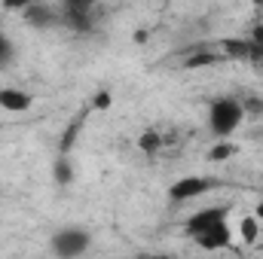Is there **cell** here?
I'll list each match as a JSON object with an SVG mask.
<instances>
[{
  "label": "cell",
  "mask_w": 263,
  "mask_h": 259,
  "mask_svg": "<svg viewBox=\"0 0 263 259\" xmlns=\"http://www.w3.org/2000/svg\"><path fill=\"white\" fill-rule=\"evenodd\" d=\"M31 104H34L31 92L15 89V85L0 89V110H6V113H28V110H31Z\"/></svg>",
  "instance_id": "cell-5"
},
{
  "label": "cell",
  "mask_w": 263,
  "mask_h": 259,
  "mask_svg": "<svg viewBox=\"0 0 263 259\" xmlns=\"http://www.w3.org/2000/svg\"><path fill=\"white\" fill-rule=\"evenodd\" d=\"M92 247V232L80 226H65L49 238V250L55 259H80Z\"/></svg>",
  "instance_id": "cell-3"
},
{
  "label": "cell",
  "mask_w": 263,
  "mask_h": 259,
  "mask_svg": "<svg viewBox=\"0 0 263 259\" xmlns=\"http://www.w3.org/2000/svg\"><path fill=\"white\" fill-rule=\"evenodd\" d=\"M95 107H110V92H98L95 95Z\"/></svg>",
  "instance_id": "cell-12"
},
{
  "label": "cell",
  "mask_w": 263,
  "mask_h": 259,
  "mask_svg": "<svg viewBox=\"0 0 263 259\" xmlns=\"http://www.w3.org/2000/svg\"><path fill=\"white\" fill-rule=\"evenodd\" d=\"M52 171H55V183H59V186H67V183L73 180V171H70V162H67V159H59Z\"/></svg>",
  "instance_id": "cell-8"
},
{
  "label": "cell",
  "mask_w": 263,
  "mask_h": 259,
  "mask_svg": "<svg viewBox=\"0 0 263 259\" xmlns=\"http://www.w3.org/2000/svg\"><path fill=\"white\" fill-rule=\"evenodd\" d=\"M254 49H260V52H263V43H260V46H254Z\"/></svg>",
  "instance_id": "cell-14"
},
{
  "label": "cell",
  "mask_w": 263,
  "mask_h": 259,
  "mask_svg": "<svg viewBox=\"0 0 263 259\" xmlns=\"http://www.w3.org/2000/svg\"><path fill=\"white\" fill-rule=\"evenodd\" d=\"M257 235H260V217H254V213L242 217V220H239V238H242L245 244H254Z\"/></svg>",
  "instance_id": "cell-6"
},
{
  "label": "cell",
  "mask_w": 263,
  "mask_h": 259,
  "mask_svg": "<svg viewBox=\"0 0 263 259\" xmlns=\"http://www.w3.org/2000/svg\"><path fill=\"white\" fill-rule=\"evenodd\" d=\"M233 153H236V146L223 140V143H217V146L211 149V159H214V162H220V159H227V156H233Z\"/></svg>",
  "instance_id": "cell-10"
},
{
  "label": "cell",
  "mask_w": 263,
  "mask_h": 259,
  "mask_svg": "<svg viewBox=\"0 0 263 259\" xmlns=\"http://www.w3.org/2000/svg\"><path fill=\"white\" fill-rule=\"evenodd\" d=\"M248 107L236 95H220L208 104V131L220 140H230L236 131L242 128Z\"/></svg>",
  "instance_id": "cell-2"
},
{
  "label": "cell",
  "mask_w": 263,
  "mask_h": 259,
  "mask_svg": "<svg viewBox=\"0 0 263 259\" xmlns=\"http://www.w3.org/2000/svg\"><path fill=\"white\" fill-rule=\"evenodd\" d=\"M184 232L196 241L202 250L214 253V250H223L233 244V229H230V207L223 204H208L196 213L187 217L184 223Z\"/></svg>",
  "instance_id": "cell-1"
},
{
  "label": "cell",
  "mask_w": 263,
  "mask_h": 259,
  "mask_svg": "<svg viewBox=\"0 0 263 259\" xmlns=\"http://www.w3.org/2000/svg\"><path fill=\"white\" fill-rule=\"evenodd\" d=\"M25 18L31 25H37V28H46V25H52V9L49 6H28L25 9Z\"/></svg>",
  "instance_id": "cell-7"
},
{
  "label": "cell",
  "mask_w": 263,
  "mask_h": 259,
  "mask_svg": "<svg viewBox=\"0 0 263 259\" xmlns=\"http://www.w3.org/2000/svg\"><path fill=\"white\" fill-rule=\"evenodd\" d=\"M138 146H141L144 153H156V149L162 146V137H159L156 131H147V134H141V140H138Z\"/></svg>",
  "instance_id": "cell-9"
},
{
  "label": "cell",
  "mask_w": 263,
  "mask_h": 259,
  "mask_svg": "<svg viewBox=\"0 0 263 259\" xmlns=\"http://www.w3.org/2000/svg\"><path fill=\"white\" fill-rule=\"evenodd\" d=\"M214 189V180L211 177H199V174H190V177H181L168 186V198L172 204H184V201H193L199 195L211 192Z\"/></svg>",
  "instance_id": "cell-4"
},
{
  "label": "cell",
  "mask_w": 263,
  "mask_h": 259,
  "mask_svg": "<svg viewBox=\"0 0 263 259\" xmlns=\"http://www.w3.org/2000/svg\"><path fill=\"white\" fill-rule=\"evenodd\" d=\"M12 58V43H9V37L3 34V28H0V64H6Z\"/></svg>",
  "instance_id": "cell-11"
},
{
  "label": "cell",
  "mask_w": 263,
  "mask_h": 259,
  "mask_svg": "<svg viewBox=\"0 0 263 259\" xmlns=\"http://www.w3.org/2000/svg\"><path fill=\"white\" fill-rule=\"evenodd\" d=\"M153 259H187V256H172V253H159V256H153Z\"/></svg>",
  "instance_id": "cell-13"
}]
</instances>
